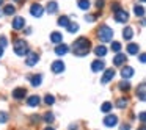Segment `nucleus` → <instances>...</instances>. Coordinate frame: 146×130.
I'll return each mask as SVG.
<instances>
[{
  "label": "nucleus",
  "mask_w": 146,
  "mask_h": 130,
  "mask_svg": "<svg viewBox=\"0 0 146 130\" xmlns=\"http://www.w3.org/2000/svg\"><path fill=\"white\" fill-rule=\"evenodd\" d=\"M111 108H113V105H111L110 102H104V104H102V107H101V111H102V113H108Z\"/></svg>",
  "instance_id": "obj_30"
},
{
  "label": "nucleus",
  "mask_w": 146,
  "mask_h": 130,
  "mask_svg": "<svg viewBox=\"0 0 146 130\" xmlns=\"http://www.w3.org/2000/svg\"><path fill=\"white\" fill-rule=\"evenodd\" d=\"M115 20H116V22H119V24L127 22V20H129V13H127L126 10L116 11V13H115Z\"/></svg>",
  "instance_id": "obj_5"
},
{
  "label": "nucleus",
  "mask_w": 146,
  "mask_h": 130,
  "mask_svg": "<svg viewBox=\"0 0 146 130\" xmlns=\"http://www.w3.org/2000/svg\"><path fill=\"white\" fill-rule=\"evenodd\" d=\"M68 52H69V47H68L66 44H58L57 47H55V53H57L58 57H63V55H66Z\"/></svg>",
  "instance_id": "obj_15"
},
{
  "label": "nucleus",
  "mask_w": 146,
  "mask_h": 130,
  "mask_svg": "<svg viewBox=\"0 0 146 130\" xmlns=\"http://www.w3.org/2000/svg\"><path fill=\"white\" fill-rule=\"evenodd\" d=\"M46 10H47V13H49V14H55V13L58 11V5H57V2H49L47 7H46Z\"/></svg>",
  "instance_id": "obj_21"
},
{
  "label": "nucleus",
  "mask_w": 146,
  "mask_h": 130,
  "mask_svg": "<svg viewBox=\"0 0 146 130\" xmlns=\"http://www.w3.org/2000/svg\"><path fill=\"white\" fill-rule=\"evenodd\" d=\"M44 102H46V105H52L55 102V97H54V96H50V94H47L44 97Z\"/></svg>",
  "instance_id": "obj_32"
},
{
  "label": "nucleus",
  "mask_w": 146,
  "mask_h": 130,
  "mask_svg": "<svg viewBox=\"0 0 146 130\" xmlns=\"http://www.w3.org/2000/svg\"><path fill=\"white\" fill-rule=\"evenodd\" d=\"M8 121V114L5 111H0V124H5Z\"/></svg>",
  "instance_id": "obj_35"
},
{
  "label": "nucleus",
  "mask_w": 146,
  "mask_h": 130,
  "mask_svg": "<svg viewBox=\"0 0 146 130\" xmlns=\"http://www.w3.org/2000/svg\"><path fill=\"white\" fill-rule=\"evenodd\" d=\"M69 17H66V16H61L60 17V19H58V25H60V27H66V28H68V27H69Z\"/></svg>",
  "instance_id": "obj_28"
},
{
  "label": "nucleus",
  "mask_w": 146,
  "mask_h": 130,
  "mask_svg": "<svg viewBox=\"0 0 146 130\" xmlns=\"http://www.w3.org/2000/svg\"><path fill=\"white\" fill-rule=\"evenodd\" d=\"M133 13H135L138 17H143L145 16V8H143L141 5H135V7H133Z\"/></svg>",
  "instance_id": "obj_26"
},
{
  "label": "nucleus",
  "mask_w": 146,
  "mask_h": 130,
  "mask_svg": "<svg viewBox=\"0 0 146 130\" xmlns=\"http://www.w3.org/2000/svg\"><path fill=\"white\" fill-rule=\"evenodd\" d=\"M94 55H96V57H99V58L105 57V55H107V47H105L104 44L98 46V47L94 49Z\"/></svg>",
  "instance_id": "obj_18"
},
{
  "label": "nucleus",
  "mask_w": 146,
  "mask_h": 130,
  "mask_svg": "<svg viewBox=\"0 0 146 130\" xmlns=\"http://www.w3.org/2000/svg\"><path fill=\"white\" fill-rule=\"evenodd\" d=\"M25 25V19L24 17H14L13 19V30H22Z\"/></svg>",
  "instance_id": "obj_10"
},
{
  "label": "nucleus",
  "mask_w": 146,
  "mask_h": 130,
  "mask_svg": "<svg viewBox=\"0 0 146 130\" xmlns=\"http://www.w3.org/2000/svg\"><path fill=\"white\" fill-rule=\"evenodd\" d=\"M118 124V116H115V114H107V116L104 117V125L105 127H115Z\"/></svg>",
  "instance_id": "obj_8"
},
{
  "label": "nucleus",
  "mask_w": 146,
  "mask_h": 130,
  "mask_svg": "<svg viewBox=\"0 0 146 130\" xmlns=\"http://www.w3.org/2000/svg\"><path fill=\"white\" fill-rule=\"evenodd\" d=\"M3 55V47H0V57Z\"/></svg>",
  "instance_id": "obj_43"
},
{
  "label": "nucleus",
  "mask_w": 146,
  "mask_h": 130,
  "mask_svg": "<svg viewBox=\"0 0 146 130\" xmlns=\"http://www.w3.org/2000/svg\"><path fill=\"white\" fill-rule=\"evenodd\" d=\"M52 71H54L55 74H60V72H63L64 71V63L63 61H60V60H57V61H54L52 63Z\"/></svg>",
  "instance_id": "obj_11"
},
{
  "label": "nucleus",
  "mask_w": 146,
  "mask_h": 130,
  "mask_svg": "<svg viewBox=\"0 0 146 130\" xmlns=\"http://www.w3.org/2000/svg\"><path fill=\"white\" fill-rule=\"evenodd\" d=\"M127 104H129V100H127V97H121L116 100V107L118 108H126Z\"/></svg>",
  "instance_id": "obj_29"
},
{
  "label": "nucleus",
  "mask_w": 146,
  "mask_h": 130,
  "mask_svg": "<svg viewBox=\"0 0 146 130\" xmlns=\"http://www.w3.org/2000/svg\"><path fill=\"white\" fill-rule=\"evenodd\" d=\"M14 13H16V8H14L13 5H5V8H3V14H7V16H13Z\"/></svg>",
  "instance_id": "obj_25"
},
{
  "label": "nucleus",
  "mask_w": 146,
  "mask_h": 130,
  "mask_svg": "<svg viewBox=\"0 0 146 130\" xmlns=\"http://www.w3.org/2000/svg\"><path fill=\"white\" fill-rule=\"evenodd\" d=\"M138 119L141 121V122H146V111H143V113L138 114Z\"/></svg>",
  "instance_id": "obj_39"
},
{
  "label": "nucleus",
  "mask_w": 146,
  "mask_h": 130,
  "mask_svg": "<svg viewBox=\"0 0 146 130\" xmlns=\"http://www.w3.org/2000/svg\"><path fill=\"white\" fill-rule=\"evenodd\" d=\"M132 36H133V30L130 28V27H126V28L123 30V38L129 41V39H132Z\"/></svg>",
  "instance_id": "obj_24"
},
{
  "label": "nucleus",
  "mask_w": 146,
  "mask_h": 130,
  "mask_svg": "<svg viewBox=\"0 0 146 130\" xmlns=\"http://www.w3.org/2000/svg\"><path fill=\"white\" fill-rule=\"evenodd\" d=\"M77 30H79V24H76V22L69 24V27H68V32L69 33H76Z\"/></svg>",
  "instance_id": "obj_31"
},
{
  "label": "nucleus",
  "mask_w": 146,
  "mask_h": 130,
  "mask_svg": "<svg viewBox=\"0 0 146 130\" xmlns=\"http://www.w3.org/2000/svg\"><path fill=\"white\" fill-rule=\"evenodd\" d=\"M14 53L19 55V57H24V55L29 52V44H27L24 39H17L16 42H14Z\"/></svg>",
  "instance_id": "obj_3"
},
{
  "label": "nucleus",
  "mask_w": 146,
  "mask_h": 130,
  "mask_svg": "<svg viewBox=\"0 0 146 130\" xmlns=\"http://www.w3.org/2000/svg\"><path fill=\"white\" fill-rule=\"evenodd\" d=\"M111 50H113V52H118V53H119V50H121V44H119V42H116V41L111 42Z\"/></svg>",
  "instance_id": "obj_34"
},
{
  "label": "nucleus",
  "mask_w": 146,
  "mask_h": 130,
  "mask_svg": "<svg viewBox=\"0 0 146 130\" xmlns=\"http://www.w3.org/2000/svg\"><path fill=\"white\" fill-rule=\"evenodd\" d=\"M113 77H115V69H107L104 72V75H102V79H101V83L102 85H107L110 80H113Z\"/></svg>",
  "instance_id": "obj_9"
},
{
  "label": "nucleus",
  "mask_w": 146,
  "mask_h": 130,
  "mask_svg": "<svg viewBox=\"0 0 146 130\" xmlns=\"http://www.w3.org/2000/svg\"><path fill=\"white\" fill-rule=\"evenodd\" d=\"M41 80H42V75H39V74L30 77V83H32L33 86H39L41 85Z\"/></svg>",
  "instance_id": "obj_22"
},
{
  "label": "nucleus",
  "mask_w": 146,
  "mask_h": 130,
  "mask_svg": "<svg viewBox=\"0 0 146 130\" xmlns=\"http://www.w3.org/2000/svg\"><path fill=\"white\" fill-rule=\"evenodd\" d=\"M98 38L101 39V42H110L113 38V30L107 25H101L98 28Z\"/></svg>",
  "instance_id": "obj_2"
},
{
  "label": "nucleus",
  "mask_w": 146,
  "mask_h": 130,
  "mask_svg": "<svg viewBox=\"0 0 146 130\" xmlns=\"http://www.w3.org/2000/svg\"><path fill=\"white\" fill-rule=\"evenodd\" d=\"M140 50L138 44H135V42H130V44H127V53L129 55H137Z\"/></svg>",
  "instance_id": "obj_20"
},
{
  "label": "nucleus",
  "mask_w": 146,
  "mask_h": 130,
  "mask_svg": "<svg viewBox=\"0 0 146 130\" xmlns=\"http://www.w3.org/2000/svg\"><path fill=\"white\" fill-rule=\"evenodd\" d=\"M104 67H105V63L102 60H96V61H93V63H91V71H93V72L104 71Z\"/></svg>",
  "instance_id": "obj_12"
},
{
  "label": "nucleus",
  "mask_w": 146,
  "mask_h": 130,
  "mask_svg": "<svg viewBox=\"0 0 146 130\" xmlns=\"http://www.w3.org/2000/svg\"><path fill=\"white\" fill-rule=\"evenodd\" d=\"M137 97L140 99V100H143V102H146V82H143V83H140L138 86H137Z\"/></svg>",
  "instance_id": "obj_6"
},
{
  "label": "nucleus",
  "mask_w": 146,
  "mask_h": 130,
  "mask_svg": "<svg viewBox=\"0 0 146 130\" xmlns=\"http://www.w3.org/2000/svg\"><path fill=\"white\" fill-rule=\"evenodd\" d=\"M138 130H146V125H141V127H140Z\"/></svg>",
  "instance_id": "obj_45"
},
{
  "label": "nucleus",
  "mask_w": 146,
  "mask_h": 130,
  "mask_svg": "<svg viewBox=\"0 0 146 130\" xmlns=\"http://www.w3.org/2000/svg\"><path fill=\"white\" fill-rule=\"evenodd\" d=\"M25 94H27V89L25 88H16V89H13V97L17 99V100L24 99V97H25Z\"/></svg>",
  "instance_id": "obj_14"
},
{
  "label": "nucleus",
  "mask_w": 146,
  "mask_h": 130,
  "mask_svg": "<svg viewBox=\"0 0 146 130\" xmlns=\"http://www.w3.org/2000/svg\"><path fill=\"white\" fill-rule=\"evenodd\" d=\"M39 104H41L39 96H30V97L27 99V105H29V107H38Z\"/></svg>",
  "instance_id": "obj_17"
},
{
  "label": "nucleus",
  "mask_w": 146,
  "mask_h": 130,
  "mask_svg": "<svg viewBox=\"0 0 146 130\" xmlns=\"http://www.w3.org/2000/svg\"><path fill=\"white\" fill-rule=\"evenodd\" d=\"M54 119H55V117H54V114H52V113H46V114H44V121H46L47 124L54 122Z\"/></svg>",
  "instance_id": "obj_33"
},
{
  "label": "nucleus",
  "mask_w": 146,
  "mask_h": 130,
  "mask_svg": "<svg viewBox=\"0 0 146 130\" xmlns=\"http://www.w3.org/2000/svg\"><path fill=\"white\" fill-rule=\"evenodd\" d=\"M42 13H44V8H42V5L33 3L32 7H30V14H32L33 17H41Z\"/></svg>",
  "instance_id": "obj_4"
},
{
  "label": "nucleus",
  "mask_w": 146,
  "mask_h": 130,
  "mask_svg": "<svg viewBox=\"0 0 146 130\" xmlns=\"http://www.w3.org/2000/svg\"><path fill=\"white\" fill-rule=\"evenodd\" d=\"M39 61V55L38 53H35V52H32V53H29L27 55V58H25V64L29 67H32V66H35L36 63Z\"/></svg>",
  "instance_id": "obj_7"
},
{
  "label": "nucleus",
  "mask_w": 146,
  "mask_h": 130,
  "mask_svg": "<svg viewBox=\"0 0 146 130\" xmlns=\"http://www.w3.org/2000/svg\"><path fill=\"white\" fill-rule=\"evenodd\" d=\"M2 3H3V0H0V5H2Z\"/></svg>",
  "instance_id": "obj_46"
},
{
  "label": "nucleus",
  "mask_w": 146,
  "mask_h": 130,
  "mask_svg": "<svg viewBox=\"0 0 146 130\" xmlns=\"http://www.w3.org/2000/svg\"><path fill=\"white\" fill-rule=\"evenodd\" d=\"M77 5H79L80 10H88V8L91 7L90 0H79V2H77Z\"/></svg>",
  "instance_id": "obj_27"
},
{
  "label": "nucleus",
  "mask_w": 146,
  "mask_h": 130,
  "mask_svg": "<svg viewBox=\"0 0 146 130\" xmlns=\"http://www.w3.org/2000/svg\"><path fill=\"white\" fill-rule=\"evenodd\" d=\"M104 5H105V0H96V8H98V10H102Z\"/></svg>",
  "instance_id": "obj_36"
},
{
  "label": "nucleus",
  "mask_w": 146,
  "mask_h": 130,
  "mask_svg": "<svg viewBox=\"0 0 146 130\" xmlns=\"http://www.w3.org/2000/svg\"><path fill=\"white\" fill-rule=\"evenodd\" d=\"M138 60H140V63H146V53H141L138 57Z\"/></svg>",
  "instance_id": "obj_40"
},
{
  "label": "nucleus",
  "mask_w": 146,
  "mask_h": 130,
  "mask_svg": "<svg viewBox=\"0 0 146 130\" xmlns=\"http://www.w3.org/2000/svg\"><path fill=\"white\" fill-rule=\"evenodd\" d=\"M140 2H146V0H140Z\"/></svg>",
  "instance_id": "obj_48"
},
{
  "label": "nucleus",
  "mask_w": 146,
  "mask_h": 130,
  "mask_svg": "<svg viewBox=\"0 0 146 130\" xmlns=\"http://www.w3.org/2000/svg\"><path fill=\"white\" fill-rule=\"evenodd\" d=\"M132 75H133V69L130 66H126V67H123V69H121V77H123L124 80H129Z\"/></svg>",
  "instance_id": "obj_16"
},
{
  "label": "nucleus",
  "mask_w": 146,
  "mask_h": 130,
  "mask_svg": "<svg viewBox=\"0 0 146 130\" xmlns=\"http://www.w3.org/2000/svg\"><path fill=\"white\" fill-rule=\"evenodd\" d=\"M61 41H63V36H61V33L58 32H54L50 35V42H54V44H61Z\"/></svg>",
  "instance_id": "obj_19"
},
{
  "label": "nucleus",
  "mask_w": 146,
  "mask_h": 130,
  "mask_svg": "<svg viewBox=\"0 0 146 130\" xmlns=\"http://www.w3.org/2000/svg\"><path fill=\"white\" fill-rule=\"evenodd\" d=\"M121 130H130V124H123V125H121Z\"/></svg>",
  "instance_id": "obj_41"
},
{
  "label": "nucleus",
  "mask_w": 146,
  "mask_h": 130,
  "mask_svg": "<svg viewBox=\"0 0 146 130\" xmlns=\"http://www.w3.org/2000/svg\"><path fill=\"white\" fill-rule=\"evenodd\" d=\"M0 44H2V47H5L7 46V38H0Z\"/></svg>",
  "instance_id": "obj_42"
},
{
  "label": "nucleus",
  "mask_w": 146,
  "mask_h": 130,
  "mask_svg": "<svg viewBox=\"0 0 146 130\" xmlns=\"http://www.w3.org/2000/svg\"><path fill=\"white\" fill-rule=\"evenodd\" d=\"M118 88H119L123 92L129 91V89H130V82H129V80H123V82H119V85H118Z\"/></svg>",
  "instance_id": "obj_23"
},
{
  "label": "nucleus",
  "mask_w": 146,
  "mask_h": 130,
  "mask_svg": "<svg viewBox=\"0 0 146 130\" xmlns=\"http://www.w3.org/2000/svg\"><path fill=\"white\" fill-rule=\"evenodd\" d=\"M126 60H127V57L126 55H123V53H116L115 55V58H113V64L115 66H123L124 63H126Z\"/></svg>",
  "instance_id": "obj_13"
},
{
  "label": "nucleus",
  "mask_w": 146,
  "mask_h": 130,
  "mask_svg": "<svg viewBox=\"0 0 146 130\" xmlns=\"http://www.w3.org/2000/svg\"><path fill=\"white\" fill-rule=\"evenodd\" d=\"M90 49H91V41L88 38H85V36L76 39L72 44V52L77 57H85V55H88Z\"/></svg>",
  "instance_id": "obj_1"
},
{
  "label": "nucleus",
  "mask_w": 146,
  "mask_h": 130,
  "mask_svg": "<svg viewBox=\"0 0 146 130\" xmlns=\"http://www.w3.org/2000/svg\"><path fill=\"white\" fill-rule=\"evenodd\" d=\"M44 130H55V129H54V127H46Z\"/></svg>",
  "instance_id": "obj_44"
},
{
  "label": "nucleus",
  "mask_w": 146,
  "mask_h": 130,
  "mask_svg": "<svg viewBox=\"0 0 146 130\" xmlns=\"http://www.w3.org/2000/svg\"><path fill=\"white\" fill-rule=\"evenodd\" d=\"M111 10L115 11V13H116V11H119L121 10V7H119V3H118V2H115L113 5H111Z\"/></svg>",
  "instance_id": "obj_38"
},
{
  "label": "nucleus",
  "mask_w": 146,
  "mask_h": 130,
  "mask_svg": "<svg viewBox=\"0 0 146 130\" xmlns=\"http://www.w3.org/2000/svg\"><path fill=\"white\" fill-rule=\"evenodd\" d=\"M14 2H21V0H14Z\"/></svg>",
  "instance_id": "obj_47"
},
{
  "label": "nucleus",
  "mask_w": 146,
  "mask_h": 130,
  "mask_svg": "<svg viewBox=\"0 0 146 130\" xmlns=\"http://www.w3.org/2000/svg\"><path fill=\"white\" fill-rule=\"evenodd\" d=\"M96 17H98V16H93V14H86V16H85V20H86V22H94Z\"/></svg>",
  "instance_id": "obj_37"
}]
</instances>
